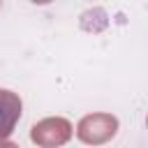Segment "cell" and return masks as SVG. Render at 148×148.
<instances>
[{"instance_id":"obj_1","label":"cell","mask_w":148,"mask_h":148,"mask_svg":"<svg viewBox=\"0 0 148 148\" xmlns=\"http://www.w3.org/2000/svg\"><path fill=\"white\" fill-rule=\"evenodd\" d=\"M21 109H23V104H21L18 95L0 88V139H7L14 132L18 118H21Z\"/></svg>"}]
</instances>
